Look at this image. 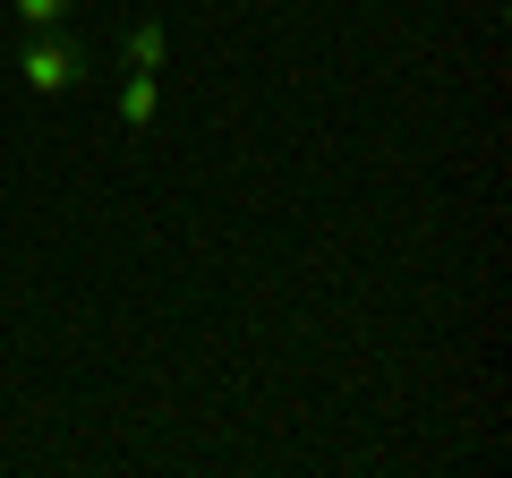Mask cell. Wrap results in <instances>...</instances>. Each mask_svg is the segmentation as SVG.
Listing matches in <instances>:
<instances>
[{
  "label": "cell",
  "mask_w": 512,
  "mask_h": 478,
  "mask_svg": "<svg viewBox=\"0 0 512 478\" xmlns=\"http://www.w3.org/2000/svg\"><path fill=\"white\" fill-rule=\"evenodd\" d=\"M18 77L35 94H77L94 77V52L77 35H60V26H26V43H18Z\"/></svg>",
  "instance_id": "1"
},
{
  "label": "cell",
  "mask_w": 512,
  "mask_h": 478,
  "mask_svg": "<svg viewBox=\"0 0 512 478\" xmlns=\"http://www.w3.org/2000/svg\"><path fill=\"white\" fill-rule=\"evenodd\" d=\"M154 103H163V94H154V69H137V77L120 86V120H128V129H146V120H154Z\"/></svg>",
  "instance_id": "2"
},
{
  "label": "cell",
  "mask_w": 512,
  "mask_h": 478,
  "mask_svg": "<svg viewBox=\"0 0 512 478\" xmlns=\"http://www.w3.org/2000/svg\"><path fill=\"white\" fill-rule=\"evenodd\" d=\"M128 69H163V26H128Z\"/></svg>",
  "instance_id": "3"
},
{
  "label": "cell",
  "mask_w": 512,
  "mask_h": 478,
  "mask_svg": "<svg viewBox=\"0 0 512 478\" xmlns=\"http://www.w3.org/2000/svg\"><path fill=\"white\" fill-rule=\"evenodd\" d=\"M9 9H18L26 26H69V9H77V0H9Z\"/></svg>",
  "instance_id": "4"
}]
</instances>
